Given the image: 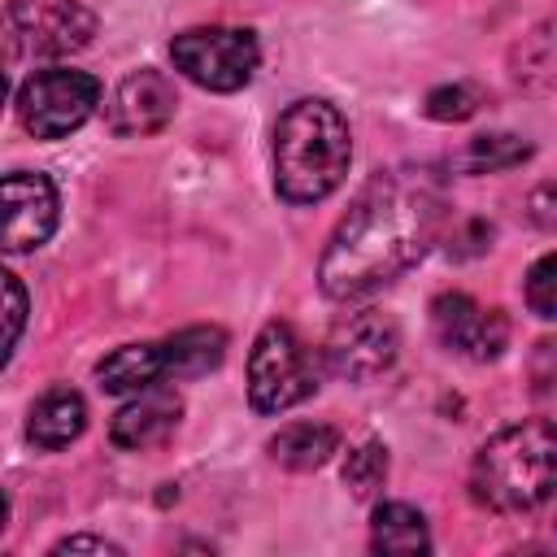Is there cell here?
I'll return each mask as SVG.
<instances>
[{"label": "cell", "mask_w": 557, "mask_h": 557, "mask_svg": "<svg viewBox=\"0 0 557 557\" xmlns=\"http://www.w3.org/2000/svg\"><path fill=\"white\" fill-rule=\"evenodd\" d=\"M9 22L39 57L78 52L96 35V13L83 0H9Z\"/></svg>", "instance_id": "9"}, {"label": "cell", "mask_w": 557, "mask_h": 557, "mask_svg": "<svg viewBox=\"0 0 557 557\" xmlns=\"http://www.w3.org/2000/svg\"><path fill=\"white\" fill-rule=\"evenodd\" d=\"M174 83L161 70L126 74L109 96V131L113 135H152L174 117Z\"/></svg>", "instance_id": "11"}, {"label": "cell", "mask_w": 557, "mask_h": 557, "mask_svg": "<svg viewBox=\"0 0 557 557\" xmlns=\"http://www.w3.org/2000/svg\"><path fill=\"white\" fill-rule=\"evenodd\" d=\"M557 496V426L522 418L500 426L470 461V500L487 513H531Z\"/></svg>", "instance_id": "2"}, {"label": "cell", "mask_w": 557, "mask_h": 557, "mask_svg": "<svg viewBox=\"0 0 557 557\" xmlns=\"http://www.w3.org/2000/svg\"><path fill=\"white\" fill-rule=\"evenodd\" d=\"M4 296H9V339H4V357H13L17 339H22V322H26V292L17 283V274H4Z\"/></svg>", "instance_id": "23"}, {"label": "cell", "mask_w": 557, "mask_h": 557, "mask_svg": "<svg viewBox=\"0 0 557 557\" xmlns=\"http://www.w3.org/2000/svg\"><path fill=\"white\" fill-rule=\"evenodd\" d=\"M444 222V187L426 165H396L379 170L339 226L326 239L318 261V283L331 300H361L409 265L435 244Z\"/></svg>", "instance_id": "1"}, {"label": "cell", "mask_w": 557, "mask_h": 557, "mask_svg": "<svg viewBox=\"0 0 557 557\" xmlns=\"http://www.w3.org/2000/svg\"><path fill=\"white\" fill-rule=\"evenodd\" d=\"M339 453V431L326 422H292L270 440V457L287 470H318Z\"/></svg>", "instance_id": "16"}, {"label": "cell", "mask_w": 557, "mask_h": 557, "mask_svg": "<svg viewBox=\"0 0 557 557\" xmlns=\"http://www.w3.org/2000/svg\"><path fill=\"white\" fill-rule=\"evenodd\" d=\"M479 104H483V91L474 83H444V87H435L426 96V117H435V122H466V117L479 113Z\"/></svg>", "instance_id": "21"}, {"label": "cell", "mask_w": 557, "mask_h": 557, "mask_svg": "<svg viewBox=\"0 0 557 557\" xmlns=\"http://www.w3.org/2000/svg\"><path fill=\"white\" fill-rule=\"evenodd\" d=\"M383 479H387V448L379 440L357 444L348 453V461H344V487L366 500V496H374L383 487Z\"/></svg>", "instance_id": "20"}, {"label": "cell", "mask_w": 557, "mask_h": 557, "mask_svg": "<svg viewBox=\"0 0 557 557\" xmlns=\"http://www.w3.org/2000/svg\"><path fill=\"white\" fill-rule=\"evenodd\" d=\"M170 61L183 78H191L205 91H239L261 61L257 35L244 26H191L174 35Z\"/></svg>", "instance_id": "5"}, {"label": "cell", "mask_w": 557, "mask_h": 557, "mask_svg": "<svg viewBox=\"0 0 557 557\" xmlns=\"http://www.w3.org/2000/svg\"><path fill=\"white\" fill-rule=\"evenodd\" d=\"M431 331L444 348L470 361H496L509 344V318L500 309H483L466 292H440L431 300Z\"/></svg>", "instance_id": "8"}, {"label": "cell", "mask_w": 557, "mask_h": 557, "mask_svg": "<svg viewBox=\"0 0 557 557\" xmlns=\"http://www.w3.org/2000/svg\"><path fill=\"white\" fill-rule=\"evenodd\" d=\"M87 426V400L74 392V387H48L35 405H30V418H26V435L30 444L39 448H65L83 435Z\"/></svg>", "instance_id": "13"}, {"label": "cell", "mask_w": 557, "mask_h": 557, "mask_svg": "<svg viewBox=\"0 0 557 557\" xmlns=\"http://www.w3.org/2000/svg\"><path fill=\"white\" fill-rule=\"evenodd\" d=\"M52 553H122V544L100 540V535H70V540H61Z\"/></svg>", "instance_id": "25"}, {"label": "cell", "mask_w": 557, "mask_h": 557, "mask_svg": "<svg viewBox=\"0 0 557 557\" xmlns=\"http://www.w3.org/2000/svg\"><path fill=\"white\" fill-rule=\"evenodd\" d=\"M318 392V361L287 322H265L248 352V400L257 413H283Z\"/></svg>", "instance_id": "4"}, {"label": "cell", "mask_w": 557, "mask_h": 557, "mask_svg": "<svg viewBox=\"0 0 557 557\" xmlns=\"http://www.w3.org/2000/svg\"><path fill=\"white\" fill-rule=\"evenodd\" d=\"M527 213H531V222H535V226L557 231V183L535 187V191H531V200H527Z\"/></svg>", "instance_id": "24"}, {"label": "cell", "mask_w": 557, "mask_h": 557, "mask_svg": "<svg viewBox=\"0 0 557 557\" xmlns=\"http://www.w3.org/2000/svg\"><path fill=\"white\" fill-rule=\"evenodd\" d=\"M96 104H100V78L70 65L35 70L17 87V117L35 139H65L96 113Z\"/></svg>", "instance_id": "6"}, {"label": "cell", "mask_w": 557, "mask_h": 557, "mask_svg": "<svg viewBox=\"0 0 557 557\" xmlns=\"http://www.w3.org/2000/svg\"><path fill=\"white\" fill-rule=\"evenodd\" d=\"M513 78L531 91L557 87V22H544L522 35V44L513 48Z\"/></svg>", "instance_id": "18"}, {"label": "cell", "mask_w": 557, "mask_h": 557, "mask_svg": "<svg viewBox=\"0 0 557 557\" xmlns=\"http://www.w3.org/2000/svg\"><path fill=\"white\" fill-rule=\"evenodd\" d=\"M370 548L374 553H426L431 548V531L426 518L405 505V500H383L370 518Z\"/></svg>", "instance_id": "17"}, {"label": "cell", "mask_w": 557, "mask_h": 557, "mask_svg": "<svg viewBox=\"0 0 557 557\" xmlns=\"http://www.w3.org/2000/svg\"><path fill=\"white\" fill-rule=\"evenodd\" d=\"M178 418H183L178 392L152 383V387L135 392V396L113 413L109 440H113L117 448H126V453H144V448H157V444L178 426Z\"/></svg>", "instance_id": "12"}, {"label": "cell", "mask_w": 557, "mask_h": 557, "mask_svg": "<svg viewBox=\"0 0 557 557\" xmlns=\"http://www.w3.org/2000/svg\"><path fill=\"white\" fill-rule=\"evenodd\" d=\"M396 352H400V331H396V322H392L387 313H379V309L344 313V318L331 326L326 348H322L331 374H339V379H348V383H366V379L392 370Z\"/></svg>", "instance_id": "7"}, {"label": "cell", "mask_w": 557, "mask_h": 557, "mask_svg": "<svg viewBox=\"0 0 557 557\" xmlns=\"http://www.w3.org/2000/svg\"><path fill=\"white\" fill-rule=\"evenodd\" d=\"M226 331L222 326H183L170 339H161L165 348V374L170 379H200L209 370L222 366L226 357Z\"/></svg>", "instance_id": "15"}, {"label": "cell", "mask_w": 557, "mask_h": 557, "mask_svg": "<svg viewBox=\"0 0 557 557\" xmlns=\"http://www.w3.org/2000/svg\"><path fill=\"white\" fill-rule=\"evenodd\" d=\"M4 252H35L39 244H48V235L57 231V187L48 174H30V170H13L4 174Z\"/></svg>", "instance_id": "10"}, {"label": "cell", "mask_w": 557, "mask_h": 557, "mask_svg": "<svg viewBox=\"0 0 557 557\" xmlns=\"http://www.w3.org/2000/svg\"><path fill=\"white\" fill-rule=\"evenodd\" d=\"M352 161L348 122L331 100L300 96L278 113L274 126V187L287 205L326 200Z\"/></svg>", "instance_id": "3"}, {"label": "cell", "mask_w": 557, "mask_h": 557, "mask_svg": "<svg viewBox=\"0 0 557 557\" xmlns=\"http://www.w3.org/2000/svg\"><path fill=\"white\" fill-rule=\"evenodd\" d=\"M531 157V144L509 135V131H492V135H474L457 157L453 165L466 170V174H496V170H513Z\"/></svg>", "instance_id": "19"}, {"label": "cell", "mask_w": 557, "mask_h": 557, "mask_svg": "<svg viewBox=\"0 0 557 557\" xmlns=\"http://www.w3.org/2000/svg\"><path fill=\"white\" fill-rule=\"evenodd\" d=\"M522 296H527L531 313H540V318H553V322H557V252L540 257V261L527 270Z\"/></svg>", "instance_id": "22"}, {"label": "cell", "mask_w": 557, "mask_h": 557, "mask_svg": "<svg viewBox=\"0 0 557 557\" xmlns=\"http://www.w3.org/2000/svg\"><path fill=\"white\" fill-rule=\"evenodd\" d=\"M96 379L109 396H135V392L170 379L165 374V348L161 344H122L96 361Z\"/></svg>", "instance_id": "14"}]
</instances>
